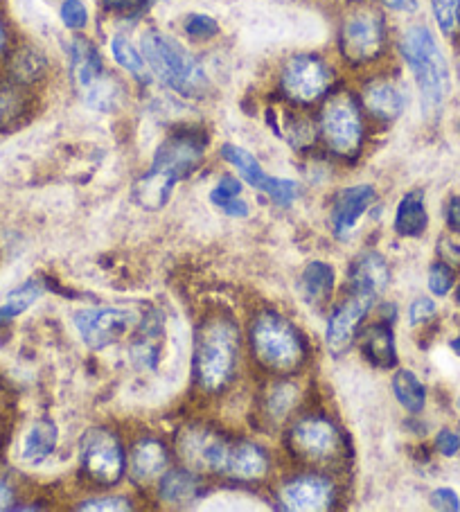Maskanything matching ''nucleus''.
<instances>
[{
  "label": "nucleus",
  "instance_id": "nucleus-21",
  "mask_svg": "<svg viewBox=\"0 0 460 512\" xmlns=\"http://www.w3.org/2000/svg\"><path fill=\"white\" fill-rule=\"evenodd\" d=\"M429 226V215L424 208V194L422 192H409L400 201L395 213V231L404 237H420Z\"/></svg>",
  "mask_w": 460,
  "mask_h": 512
},
{
  "label": "nucleus",
  "instance_id": "nucleus-8",
  "mask_svg": "<svg viewBox=\"0 0 460 512\" xmlns=\"http://www.w3.org/2000/svg\"><path fill=\"white\" fill-rule=\"evenodd\" d=\"M332 70L314 55L291 57L282 68V91L298 104H312L330 91Z\"/></svg>",
  "mask_w": 460,
  "mask_h": 512
},
{
  "label": "nucleus",
  "instance_id": "nucleus-5",
  "mask_svg": "<svg viewBox=\"0 0 460 512\" xmlns=\"http://www.w3.org/2000/svg\"><path fill=\"white\" fill-rule=\"evenodd\" d=\"M251 346L262 368L273 373H294L305 361V348L298 330L273 312L260 314L253 323Z\"/></svg>",
  "mask_w": 460,
  "mask_h": 512
},
{
  "label": "nucleus",
  "instance_id": "nucleus-2",
  "mask_svg": "<svg viewBox=\"0 0 460 512\" xmlns=\"http://www.w3.org/2000/svg\"><path fill=\"white\" fill-rule=\"evenodd\" d=\"M237 352H240V334L233 323L210 319L201 325L194 346V375L203 391L217 393L230 382Z\"/></svg>",
  "mask_w": 460,
  "mask_h": 512
},
{
  "label": "nucleus",
  "instance_id": "nucleus-30",
  "mask_svg": "<svg viewBox=\"0 0 460 512\" xmlns=\"http://www.w3.org/2000/svg\"><path fill=\"white\" fill-rule=\"evenodd\" d=\"M28 109V97L16 84H0V127H12Z\"/></svg>",
  "mask_w": 460,
  "mask_h": 512
},
{
  "label": "nucleus",
  "instance_id": "nucleus-26",
  "mask_svg": "<svg viewBox=\"0 0 460 512\" xmlns=\"http://www.w3.org/2000/svg\"><path fill=\"white\" fill-rule=\"evenodd\" d=\"M201 483L197 476L188 470H172L163 476L161 481V497L167 503H190L199 499Z\"/></svg>",
  "mask_w": 460,
  "mask_h": 512
},
{
  "label": "nucleus",
  "instance_id": "nucleus-49",
  "mask_svg": "<svg viewBox=\"0 0 460 512\" xmlns=\"http://www.w3.org/2000/svg\"><path fill=\"white\" fill-rule=\"evenodd\" d=\"M10 503H12V488L0 479V510L10 508Z\"/></svg>",
  "mask_w": 460,
  "mask_h": 512
},
{
  "label": "nucleus",
  "instance_id": "nucleus-48",
  "mask_svg": "<svg viewBox=\"0 0 460 512\" xmlns=\"http://www.w3.org/2000/svg\"><path fill=\"white\" fill-rule=\"evenodd\" d=\"M104 5L109 7V10L129 12V10H136V7L140 5V0H104Z\"/></svg>",
  "mask_w": 460,
  "mask_h": 512
},
{
  "label": "nucleus",
  "instance_id": "nucleus-29",
  "mask_svg": "<svg viewBox=\"0 0 460 512\" xmlns=\"http://www.w3.org/2000/svg\"><path fill=\"white\" fill-rule=\"evenodd\" d=\"M46 73V57L37 48H21L12 57V75L19 84H30Z\"/></svg>",
  "mask_w": 460,
  "mask_h": 512
},
{
  "label": "nucleus",
  "instance_id": "nucleus-38",
  "mask_svg": "<svg viewBox=\"0 0 460 512\" xmlns=\"http://www.w3.org/2000/svg\"><path fill=\"white\" fill-rule=\"evenodd\" d=\"M61 21H64V25L70 30H84L88 23V12L82 0H66V3L61 5Z\"/></svg>",
  "mask_w": 460,
  "mask_h": 512
},
{
  "label": "nucleus",
  "instance_id": "nucleus-36",
  "mask_svg": "<svg viewBox=\"0 0 460 512\" xmlns=\"http://www.w3.org/2000/svg\"><path fill=\"white\" fill-rule=\"evenodd\" d=\"M454 287V271L447 262H436L429 271V289L436 296H447Z\"/></svg>",
  "mask_w": 460,
  "mask_h": 512
},
{
  "label": "nucleus",
  "instance_id": "nucleus-39",
  "mask_svg": "<svg viewBox=\"0 0 460 512\" xmlns=\"http://www.w3.org/2000/svg\"><path fill=\"white\" fill-rule=\"evenodd\" d=\"M242 194V181H237L235 176H221V181L217 183V188L210 192V201L215 206H221L230 199H237Z\"/></svg>",
  "mask_w": 460,
  "mask_h": 512
},
{
  "label": "nucleus",
  "instance_id": "nucleus-16",
  "mask_svg": "<svg viewBox=\"0 0 460 512\" xmlns=\"http://www.w3.org/2000/svg\"><path fill=\"white\" fill-rule=\"evenodd\" d=\"M388 280H391V271H388V264L379 253L359 255L357 262L352 264L350 289L357 291V294H368L375 298L388 287Z\"/></svg>",
  "mask_w": 460,
  "mask_h": 512
},
{
  "label": "nucleus",
  "instance_id": "nucleus-23",
  "mask_svg": "<svg viewBox=\"0 0 460 512\" xmlns=\"http://www.w3.org/2000/svg\"><path fill=\"white\" fill-rule=\"evenodd\" d=\"M167 465V452L158 440H143L134 447L131 454V476L136 481L154 479L158 472H163Z\"/></svg>",
  "mask_w": 460,
  "mask_h": 512
},
{
  "label": "nucleus",
  "instance_id": "nucleus-22",
  "mask_svg": "<svg viewBox=\"0 0 460 512\" xmlns=\"http://www.w3.org/2000/svg\"><path fill=\"white\" fill-rule=\"evenodd\" d=\"M300 291L309 305L323 307L334 291V271L330 264L312 262L307 264L300 278Z\"/></svg>",
  "mask_w": 460,
  "mask_h": 512
},
{
  "label": "nucleus",
  "instance_id": "nucleus-50",
  "mask_svg": "<svg viewBox=\"0 0 460 512\" xmlns=\"http://www.w3.org/2000/svg\"><path fill=\"white\" fill-rule=\"evenodd\" d=\"M5 46H7V32H5L3 21H0V52L5 50Z\"/></svg>",
  "mask_w": 460,
  "mask_h": 512
},
{
  "label": "nucleus",
  "instance_id": "nucleus-37",
  "mask_svg": "<svg viewBox=\"0 0 460 512\" xmlns=\"http://www.w3.org/2000/svg\"><path fill=\"white\" fill-rule=\"evenodd\" d=\"M185 32L190 34L192 39H210L217 34V21L210 19L206 14H190L188 19H185Z\"/></svg>",
  "mask_w": 460,
  "mask_h": 512
},
{
  "label": "nucleus",
  "instance_id": "nucleus-10",
  "mask_svg": "<svg viewBox=\"0 0 460 512\" xmlns=\"http://www.w3.org/2000/svg\"><path fill=\"white\" fill-rule=\"evenodd\" d=\"M136 323V314L120 307H100V310H82L75 314V328L79 337L93 350H104L120 341Z\"/></svg>",
  "mask_w": 460,
  "mask_h": 512
},
{
  "label": "nucleus",
  "instance_id": "nucleus-6",
  "mask_svg": "<svg viewBox=\"0 0 460 512\" xmlns=\"http://www.w3.org/2000/svg\"><path fill=\"white\" fill-rule=\"evenodd\" d=\"M321 134L332 154L341 158H355L359 154L364 143V122L355 97L350 93H336L325 102Z\"/></svg>",
  "mask_w": 460,
  "mask_h": 512
},
{
  "label": "nucleus",
  "instance_id": "nucleus-34",
  "mask_svg": "<svg viewBox=\"0 0 460 512\" xmlns=\"http://www.w3.org/2000/svg\"><path fill=\"white\" fill-rule=\"evenodd\" d=\"M433 16L445 34L454 32L460 25V0H431Z\"/></svg>",
  "mask_w": 460,
  "mask_h": 512
},
{
  "label": "nucleus",
  "instance_id": "nucleus-35",
  "mask_svg": "<svg viewBox=\"0 0 460 512\" xmlns=\"http://www.w3.org/2000/svg\"><path fill=\"white\" fill-rule=\"evenodd\" d=\"M267 194L278 206H291L300 197V185L291 179H276V176H271Z\"/></svg>",
  "mask_w": 460,
  "mask_h": 512
},
{
  "label": "nucleus",
  "instance_id": "nucleus-25",
  "mask_svg": "<svg viewBox=\"0 0 460 512\" xmlns=\"http://www.w3.org/2000/svg\"><path fill=\"white\" fill-rule=\"evenodd\" d=\"M221 156H224L226 161L242 174V179L249 183L251 188H258L262 192H267L269 183H271V176L262 170V165L258 163V158H255L253 154H249L242 147L224 145V149H221Z\"/></svg>",
  "mask_w": 460,
  "mask_h": 512
},
{
  "label": "nucleus",
  "instance_id": "nucleus-24",
  "mask_svg": "<svg viewBox=\"0 0 460 512\" xmlns=\"http://www.w3.org/2000/svg\"><path fill=\"white\" fill-rule=\"evenodd\" d=\"M57 440H59V431L55 427V422L50 420L37 422V425L28 431V436H25L23 458L32 465L43 463L52 452H55Z\"/></svg>",
  "mask_w": 460,
  "mask_h": 512
},
{
  "label": "nucleus",
  "instance_id": "nucleus-46",
  "mask_svg": "<svg viewBox=\"0 0 460 512\" xmlns=\"http://www.w3.org/2000/svg\"><path fill=\"white\" fill-rule=\"evenodd\" d=\"M440 253H442V258L447 260L449 267H456V264H460V246L451 244V242H440Z\"/></svg>",
  "mask_w": 460,
  "mask_h": 512
},
{
  "label": "nucleus",
  "instance_id": "nucleus-28",
  "mask_svg": "<svg viewBox=\"0 0 460 512\" xmlns=\"http://www.w3.org/2000/svg\"><path fill=\"white\" fill-rule=\"evenodd\" d=\"M43 294V287L41 282H25L23 287L14 289L10 296L5 298V303L0 305V321H10L16 319V316H21L25 310H30V307L37 303Z\"/></svg>",
  "mask_w": 460,
  "mask_h": 512
},
{
  "label": "nucleus",
  "instance_id": "nucleus-7",
  "mask_svg": "<svg viewBox=\"0 0 460 512\" xmlns=\"http://www.w3.org/2000/svg\"><path fill=\"white\" fill-rule=\"evenodd\" d=\"M82 467L97 485H115L125 474V452L109 429H91L82 438Z\"/></svg>",
  "mask_w": 460,
  "mask_h": 512
},
{
  "label": "nucleus",
  "instance_id": "nucleus-31",
  "mask_svg": "<svg viewBox=\"0 0 460 512\" xmlns=\"http://www.w3.org/2000/svg\"><path fill=\"white\" fill-rule=\"evenodd\" d=\"M82 93L88 107L97 111H109L115 107V102H118V84H115L106 73L100 79H95L91 86H86Z\"/></svg>",
  "mask_w": 460,
  "mask_h": 512
},
{
  "label": "nucleus",
  "instance_id": "nucleus-40",
  "mask_svg": "<svg viewBox=\"0 0 460 512\" xmlns=\"http://www.w3.org/2000/svg\"><path fill=\"white\" fill-rule=\"evenodd\" d=\"M79 510H131V503L122 497H100L82 503Z\"/></svg>",
  "mask_w": 460,
  "mask_h": 512
},
{
  "label": "nucleus",
  "instance_id": "nucleus-4",
  "mask_svg": "<svg viewBox=\"0 0 460 512\" xmlns=\"http://www.w3.org/2000/svg\"><path fill=\"white\" fill-rule=\"evenodd\" d=\"M140 48H143V57L156 77L174 91L183 95H199L208 88V79L197 59L176 39L167 37L163 32L149 30L140 41Z\"/></svg>",
  "mask_w": 460,
  "mask_h": 512
},
{
  "label": "nucleus",
  "instance_id": "nucleus-27",
  "mask_svg": "<svg viewBox=\"0 0 460 512\" xmlns=\"http://www.w3.org/2000/svg\"><path fill=\"white\" fill-rule=\"evenodd\" d=\"M393 393L406 411L420 413L424 409V402H427V391L418 377H415L411 370H397L393 377Z\"/></svg>",
  "mask_w": 460,
  "mask_h": 512
},
{
  "label": "nucleus",
  "instance_id": "nucleus-42",
  "mask_svg": "<svg viewBox=\"0 0 460 512\" xmlns=\"http://www.w3.org/2000/svg\"><path fill=\"white\" fill-rule=\"evenodd\" d=\"M436 314V303H433L431 298H418L415 303L411 305L409 310V319L413 325H418L422 321H429L431 316Z\"/></svg>",
  "mask_w": 460,
  "mask_h": 512
},
{
  "label": "nucleus",
  "instance_id": "nucleus-45",
  "mask_svg": "<svg viewBox=\"0 0 460 512\" xmlns=\"http://www.w3.org/2000/svg\"><path fill=\"white\" fill-rule=\"evenodd\" d=\"M447 224L451 231L460 233V197H454L447 206Z\"/></svg>",
  "mask_w": 460,
  "mask_h": 512
},
{
  "label": "nucleus",
  "instance_id": "nucleus-3",
  "mask_svg": "<svg viewBox=\"0 0 460 512\" xmlns=\"http://www.w3.org/2000/svg\"><path fill=\"white\" fill-rule=\"evenodd\" d=\"M400 50L418 82L424 111H438L449 93V68L433 34L424 25H415L404 32Z\"/></svg>",
  "mask_w": 460,
  "mask_h": 512
},
{
  "label": "nucleus",
  "instance_id": "nucleus-9",
  "mask_svg": "<svg viewBox=\"0 0 460 512\" xmlns=\"http://www.w3.org/2000/svg\"><path fill=\"white\" fill-rule=\"evenodd\" d=\"M386 41L384 19L377 12H357L343 23L341 52L350 64H368L382 55Z\"/></svg>",
  "mask_w": 460,
  "mask_h": 512
},
{
  "label": "nucleus",
  "instance_id": "nucleus-43",
  "mask_svg": "<svg viewBox=\"0 0 460 512\" xmlns=\"http://www.w3.org/2000/svg\"><path fill=\"white\" fill-rule=\"evenodd\" d=\"M436 447H438V452L442 456H456L458 449H460V438L454 434V431L445 429V431H440V434H438Z\"/></svg>",
  "mask_w": 460,
  "mask_h": 512
},
{
  "label": "nucleus",
  "instance_id": "nucleus-47",
  "mask_svg": "<svg viewBox=\"0 0 460 512\" xmlns=\"http://www.w3.org/2000/svg\"><path fill=\"white\" fill-rule=\"evenodd\" d=\"M384 5L391 7L395 12H406V14L418 10V3H415V0H384Z\"/></svg>",
  "mask_w": 460,
  "mask_h": 512
},
{
  "label": "nucleus",
  "instance_id": "nucleus-41",
  "mask_svg": "<svg viewBox=\"0 0 460 512\" xmlns=\"http://www.w3.org/2000/svg\"><path fill=\"white\" fill-rule=\"evenodd\" d=\"M431 506L436 510H449V512H456L460 508V501H458V494L454 490H447V488H440L431 494Z\"/></svg>",
  "mask_w": 460,
  "mask_h": 512
},
{
  "label": "nucleus",
  "instance_id": "nucleus-33",
  "mask_svg": "<svg viewBox=\"0 0 460 512\" xmlns=\"http://www.w3.org/2000/svg\"><path fill=\"white\" fill-rule=\"evenodd\" d=\"M298 400V388L294 384H278L269 393V413L276 418H285L287 413L294 409Z\"/></svg>",
  "mask_w": 460,
  "mask_h": 512
},
{
  "label": "nucleus",
  "instance_id": "nucleus-1",
  "mask_svg": "<svg viewBox=\"0 0 460 512\" xmlns=\"http://www.w3.org/2000/svg\"><path fill=\"white\" fill-rule=\"evenodd\" d=\"M203 147H206V140L197 131H183V134L167 138L156 149L152 170L140 183L138 201H147V208H161L170 199L174 185L201 163Z\"/></svg>",
  "mask_w": 460,
  "mask_h": 512
},
{
  "label": "nucleus",
  "instance_id": "nucleus-17",
  "mask_svg": "<svg viewBox=\"0 0 460 512\" xmlns=\"http://www.w3.org/2000/svg\"><path fill=\"white\" fill-rule=\"evenodd\" d=\"M364 104L379 120H397L404 111V95L400 88L386 79H377L364 88Z\"/></svg>",
  "mask_w": 460,
  "mask_h": 512
},
{
  "label": "nucleus",
  "instance_id": "nucleus-11",
  "mask_svg": "<svg viewBox=\"0 0 460 512\" xmlns=\"http://www.w3.org/2000/svg\"><path fill=\"white\" fill-rule=\"evenodd\" d=\"M289 445L307 461H327L339 452V431L325 418H305L291 429Z\"/></svg>",
  "mask_w": 460,
  "mask_h": 512
},
{
  "label": "nucleus",
  "instance_id": "nucleus-20",
  "mask_svg": "<svg viewBox=\"0 0 460 512\" xmlns=\"http://www.w3.org/2000/svg\"><path fill=\"white\" fill-rule=\"evenodd\" d=\"M70 70H73V79L82 91L104 75L102 57L91 41H73V46H70Z\"/></svg>",
  "mask_w": 460,
  "mask_h": 512
},
{
  "label": "nucleus",
  "instance_id": "nucleus-18",
  "mask_svg": "<svg viewBox=\"0 0 460 512\" xmlns=\"http://www.w3.org/2000/svg\"><path fill=\"white\" fill-rule=\"evenodd\" d=\"M361 355L377 368H393L397 364L395 337L388 323H377L361 337Z\"/></svg>",
  "mask_w": 460,
  "mask_h": 512
},
{
  "label": "nucleus",
  "instance_id": "nucleus-13",
  "mask_svg": "<svg viewBox=\"0 0 460 512\" xmlns=\"http://www.w3.org/2000/svg\"><path fill=\"white\" fill-rule=\"evenodd\" d=\"M228 445L215 431L188 429L181 436V454L194 467L208 472H224L228 461Z\"/></svg>",
  "mask_w": 460,
  "mask_h": 512
},
{
  "label": "nucleus",
  "instance_id": "nucleus-14",
  "mask_svg": "<svg viewBox=\"0 0 460 512\" xmlns=\"http://www.w3.org/2000/svg\"><path fill=\"white\" fill-rule=\"evenodd\" d=\"M287 510H327L334 503V485L316 474L289 481L280 492Z\"/></svg>",
  "mask_w": 460,
  "mask_h": 512
},
{
  "label": "nucleus",
  "instance_id": "nucleus-12",
  "mask_svg": "<svg viewBox=\"0 0 460 512\" xmlns=\"http://www.w3.org/2000/svg\"><path fill=\"white\" fill-rule=\"evenodd\" d=\"M370 303H373V296L352 291L350 298L343 300L339 310L330 316V321H327L325 343L327 350H330L334 357H339L343 352L350 350L352 341H355V330L368 314Z\"/></svg>",
  "mask_w": 460,
  "mask_h": 512
},
{
  "label": "nucleus",
  "instance_id": "nucleus-15",
  "mask_svg": "<svg viewBox=\"0 0 460 512\" xmlns=\"http://www.w3.org/2000/svg\"><path fill=\"white\" fill-rule=\"evenodd\" d=\"M375 197L377 194L373 185H352V188L343 190L336 197L332 208V224L336 235H348L357 226L361 215L373 206Z\"/></svg>",
  "mask_w": 460,
  "mask_h": 512
},
{
  "label": "nucleus",
  "instance_id": "nucleus-32",
  "mask_svg": "<svg viewBox=\"0 0 460 512\" xmlns=\"http://www.w3.org/2000/svg\"><path fill=\"white\" fill-rule=\"evenodd\" d=\"M111 52L118 64L129 70L131 75L138 77V79H145L147 77V66H145V57L140 55V52L131 46V41L125 37H115L111 41Z\"/></svg>",
  "mask_w": 460,
  "mask_h": 512
},
{
  "label": "nucleus",
  "instance_id": "nucleus-19",
  "mask_svg": "<svg viewBox=\"0 0 460 512\" xmlns=\"http://www.w3.org/2000/svg\"><path fill=\"white\" fill-rule=\"evenodd\" d=\"M267 470H269V456L264 454L258 445L242 443L228 452L226 472L233 474L235 479L255 481V479H262V476L267 474Z\"/></svg>",
  "mask_w": 460,
  "mask_h": 512
},
{
  "label": "nucleus",
  "instance_id": "nucleus-51",
  "mask_svg": "<svg viewBox=\"0 0 460 512\" xmlns=\"http://www.w3.org/2000/svg\"><path fill=\"white\" fill-rule=\"evenodd\" d=\"M451 348H454V350L458 352V355H460V339H456L454 343H451Z\"/></svg>",
  "mask_w": 460,
  "mask_h": 512
},
{
  "label": "nucleus",
  "instance_id": "nucleus-44",
  "mask_svg": "<svg viewBox=\"0 0 460 512\" xmlns=\"http://www.w3.org/2000/svg\"><path fill=\"white\" fill-rule=\"evenodd\" d=\"M219 208L224 210V213H226V215H230V217H249V213H251L249 203L242 201L240 197H237V199H230V201H226V203H221Z\"/></svg>",
  "mask_w": 460,
  "mask_h": 512
}]
</instances>
